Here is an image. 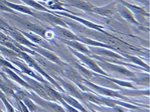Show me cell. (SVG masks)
Returning <instances> with one entry per match:
<instances>
[{"label":"cell","mask_w":150,"mask_h":112,"mask_svg":"<svg viewBox=\"0 0 150 112\" xmlns=\"http://www.w3.org/2000/svg\"><path fill=\"white\" fill-rule=\"evenodd\" d=\"M3 3L6 4L7 6L12 8V9H14L16 11H19V12H22L23 13L27 14L31 16H34L35 17V15L34 12H33L28 7L22 5H17L16 4L11 3V2H8L6 0H2Z\"/></svg>","instance_id":"cell-12"},{"label":"cell","mask_w":150,"mask_h":112,"mask_svg":"<svg viewBox=\"0 0 150 112\" xmlns=\"http://www.w3.org/2000/svg\"><path fill=\"white\" fill-rule=\"evenodd\" d=\"M0 99H1L3 103H4L7 112H15V110L13 107V105L11 104L10 101L8 99L7 97L6 96V94L1 90H0Z\"/></svg>","instance_id":"cell-19"},{"label":"cell","mask_w":150,"mask_h":112,"mask_svg":"<svg viewBox=\"0 0 150 112\" xmlns=\"http://www.w3.org/2000/svg\"><path fill=\"white\" fill-rule=\"evenodd\" d=\"M21 1L25 4L28 5L29 6L31 7L32 8H33L38 11L52 13V12L48 10L45 7L42 5L38 4V3L36 2L34 0H21Z\"/></svg>","instance_id":"cell-16"},{"label":"cell","mask_w":150,"mask_h":112,"mask_svg":"<svg viewBox=\"0 0 150 112\" xmlns=\"http://www.w3.org/2000/svg\"><path fill=\"white\" fill-rule=\"evenodd\" d=\"M87 97L88 99L91 101H93V102H96V103H100V101L98 99L96 98L94 96H90V95H88L86 96Z\"/></svg>","instance_id":"cell-32"},{"label":"cell","mask_w":150,"mask_h":112,"mask_svg":"<svg viewBox=\"0 0 150 112\" xmlns=\"http://www.w3.org/2000/svg\"><path fill=\"white\" fill-rule=\"evenodd\" d=\"M2 66H5V67H8L9 69H12L15 72H21V71L20 69L15 67L11 62L8 61V60L4 58L3 57H0V68Z\"/></svg>","instance_id":"cell-21"},{"label":"cell","mask_w":150,"mask_h":112,"mask_svg":"<svg viewBox=\"0 0 150 112\" xmlns=\"http://www.w3.org/2000/svg\"><path fill=\"white\" fill-rule=\"evenodd\" d=\"M97 89L100 90V92L106 95H110V96H116L118 97V94H117L115 93L114 92L112 91H109V90H103V89H99L97 87Z\"/></svg>","instance_id":"cell-30"},{"label":"cell","mask_w":150,"mask_h":112,"mask_svg":"<svg viewBox=\"0 0 150 112\" xmlns=\"http://www.w3.org/2000/svg\"><path fill=\"white\" fill-rule=\"evenodd\" d=\"M133 1L144 4H149V0H133Z\"/></svg>","instance_id":"cell-34"},{"label":"cell","mask_w":150,"mask_h":112,"mask_svg":"<svg viewBox=\"0 0 150 112\" xmlns=\"http://www.w3.org/2000/svg\"><path fill=\"white\" fill-rule=\"evenodd\" d=\"M116 9V3L114 2L101 7H94L93 11L100 15L110 16L115 13Z\"/></svg>","instance_id":"cell-10"},{"label":"cell","mask_w":150,"mask_h":112,"mask_svg":"<svg viewBox=\"0 0 150 112\" xmlns=\"http://www.w3.org/2000/svg\"><path fill=\"white\" fill-rule=\"evenodd\" d=\"M0 52L4 56V58H5L15 59L18 58H21V55L19 53L1 44H0Z\"/></svg>","instance_id":"cell-13"},{"label":"cell","mask_w":150,"mask_h":112,"mask_svg":"<svg viewBox=\"0 0 150 112\" xmlns=\"http://www.w3.org/2000/svg\"><path fill=\"white\" fill-rule=\"evenodd\" d=\"M74 66L76 68H78L80 71L82 73L86 75V76L88 77H91L92 76V73H91L89 72L88 70L85 69V68H83L82 66H81L79 65L78 63H74Z\"/></svg>","instance_id":"cell-27"},{"label":"cell","mask_w":150,"mask_h":112,"mask_svg":"<svg viewBox=\"0 0 150 112\" xmlns=\"http://www.w3.org/2000/svg\"><path fill=\"white\" fill-rule=\"evenodd\" d=\"M38 11V12H37L36 13H35V18L45 21L50 23L66 27L67 25L66 23H65L61 19L55 16L53 13Z\"/></svg>","instance_id":"cell-6"},{"label":"cell","mask_w":150,"mask_h":112,"mask_svg":"<svg viewBox=\"0 0 150 112\" xmlns=\"http://www.w3.org/2000/svg\"><path fill=\"white\" fill-rule=\"evenodd\" d=\"M132 60L134 61L135 63H137L141 65L142 66H145V65L144 64V63L143 62H142V61L140 60H139V59H138V58H132Z\"/></svg>","instance_id":"cell-33"},{"label":"cell","mask_w":150,"mask_h":112,"mask_svg":"<svg viewBox=\"0 0 150 112\" xmlns=\"http://www.w3.org/2000/svg\"><path fill=\"white\" fill-rule=\"evenodd\" d=\"M114 68L115 70L121 73L122 74L128 75V76H132V75H133V73H132L128 71V70L123 69V68L116 67H114Z\"/></svg>","instance_id":"cell-29"},{"label":"cell","mask_w":150,"mask_h":112,"mask_svg":"<svg viewBox=\"0 0 150 112\" xmlns=\"http://www.w3.org/2000/svg\"><path fill=\"white\" fill-rule=\"evenodd\" d=\"M6 59L19 67L20 70L22 73L26 74L31 77H33V78L38 80L42 84L48 83L42 77L36 74L32 70H31V67L29 66L21 58H18L15 59H7V58H6Z\"/></svg>","instance_id":"cell-3"},{"label":"cell","mask_w":150,"mask_h":112,"mask_svg":"<svg viewBox=\"0 0 150 112\" xmlns=\"http://www.w3.org/2000/svg\"><path fill=\"white\" fill-rule=\"evenodd\" d=\"M30 49L52 63L59 65L62 64V62L60 59L57 56L50 51L49 50L39 46L36 47H32Z\"/></svg>","instance_id":"cell-8"},{"label":"cell","mask_w":150,"mask_h":112,"mask_svg":"<svg viewBox=\"0 0 150 112\" xmlns=\"http://www.w3.org/2000/svg\"><path fill=\"white\" fill-rule=\"evenodd\" d=\"M25 37H27L30 42L35 44L36 45L42 47L45 49L51 50V48L49 44L46 42L45 39L38 35H36L30 31H24L22 30H18Z\"/></svg>","instance_id":"cell-5"},{"label":"cell","mask_w":150,"mask_h":112,"mask_svg":"<svg viewBox=\"0 0 150 112\" xmlns=\"http://www.w3.org/2000/svg\"><path fill=\"white\" fill-rule=\"evenodd\" d=\"M5 33L20 44L29 49H31L32 47H36L38 46V45L30 42L18 30L14 29L13 31H9Z\"/></svg>","instance_id":"cell-7"},{"label":"cell","mask_w":150,"mask_h":112,"mask_svg":"<svg viewBox=\"0 0 150 112\" xmlns=\"http://www.w3.org/2000/svg\"><path fill=\"white\" fill-rule=\"evenodd\" d=\"M0 10L7 12V13H10L13 14L14 15L16 14V13L14 11L13 9L8 7L6 4H4L3 1H2V0H0Z\"/></svg>","instance_id":"cell-25"},{"label":"cell","mask_w":150,"mask_h":112,"mask_svg":"<svg viewBox=\"0 0 150 112\" xmlns=\"http://www.w3.org/2000/svg\"><path fill=\"white\" fill-rule=\"evenodd\" d=\"M2 57L1 56H0V57Z\"/></svg>","instance_id":"cell-36"},{"label":"cell","mask_w":150,"mask_h":112,"mask_svg":"<svg viewBox=\"0 0 150 112\" xmlns=\"http://www.w3.org/2000/svg\"><path fill=\"white\" fill-rule=\"evenodd\" d=\"M19 54L21 55V58L29 66L33 68L34 70L39 73L40 74L42 75L47 80L51 83L55 85L57 87H59L57 82L50 76L46 72L43 70L42 66L34 59L32 56H30L27 52L21 51Z\"/></svg>","instance_id":"cell-2"},{"label":"cell","mask_w":150,"mask_h":112,"mask_svg":"<svg viewBox=\"0 0 150 112\" xmlns=\"http://www.w3.org/2000/svg\"><path fill=\"white\" fill-rule=\"evenodd\" d=\"M13 39L10 37L5 33H3L0 30V41L1 42H12Z\"/></svg>","instance_id":"cell-28"},{"label":"cell","mask_w":150,"mask_h":112,"mask_svg":"<svg viewBox=\"0 0 150 112\" xmlns=\"http://www.w3.org/2000/svg\"><path fill=\"white\" fill-rule=\"evenodd\" d=\"M120 13L126 20L133 23H137L129 10L125 7H122L120 9Z\"/></svg>","instance_id":"cell-20"},{"label":"cell","mask_w":150,"mask_h":112,"mask_svg":"<svg viewBox=\"0 0 150 112\" xmlns=\"http://www.w3.org/2000/svg\"><path fill=\"white\" fill-rule=\"evenodd\" d=\"M67 3L71 6L74 7L85 11H93L94 7L89 2L81 1V0H66Z\"/></svg>","instance_id":"cell-11"},{"label":"cell","mask_w":150,"mask_h":112,"mask_svg":"<svg viewBox=\"0 0 150 112\" xmlns=\"http://www.w3.org/2000/svg\"><path fill=\"white\" fill-rule=\"evenodd\" d=\"M56 13H57L59 14L62 15H65V16H67V17H70V18H72V19H74V20H76L79 21L81 22L84 23V24H86V25L88 26V27H90L93 28L98 29V30H100V31H102V30L101 29V28H102L101 27L96 26V25H94V24H93V23L89 22L87 21H86L85 20H83V19L78 18V17H75V16H73L72 15H71L70 14L64 13H59V12H57Z\"/></svg>","instance_id":"cell-17"},{"label":"cell","mask_w":150,"mask_h":112,"mask_svg":"<svg viewBox=\"0 0 150 112\" xmlns=\"http://www.w3.org/2000/svg\"><path fill=\"white\" fill-rule=\"evenodd\" d=\"M1 68L5 73H6L8 75L10 78L13 80V81L17 82L18 84L23 87L24 88H26L27 90H31L30 86L14 71L5 66H2L1 67Z\"/></svg>","instance_id":"cell-9"},{"label":"cell","mask_w":150,"mask_h":112,"mask_svg":"<svg viewBox=\"0 0 150 112\" xmlns=\"http://www.w3.org/2000/svg\"><path fill=\"white\" fill-rule=\"evenodd\" d=\"M80 57L83 60V61L86 63V64H87L91 69H93L95 71L97 72L100 73H102V74H105L103 72V71L99 68V66L96 64L93 61H92L91 59L89 58H86V57L82 56V55H80Z\"/></svg>","instance_id":"cell-18"},{"label":"cell","mask_w":150,"mask_h":112,"mask_svg":"<svg viewBox=\"0 0 150 112\" xmlns=\"http://www.w3.org/2000/svg\"><path fill=\"white\" fill-rule=\"evenodd\" d=\"M63 85L66 88L67 90H68L71 93L74 94L75 96H77V97H81L80 94L79 93V92L77 91L76 88L74 87L71 85L67 83H64Z\"/></svg>","instance_id":"cell-24"},{"label":"cell","mask_w":150,"mask_h":112,"mask_svg":"<svg viewBox=\"0 0 150 112\" xmlns=\"http://www.w3.org/2000/svg\"><path fill=\"white\" fill-rule=\"evenodd\" d=\"M42 84L46 90L47 94L52 99V100H58L62 103H64V100L61 95L57 91H55L49 85V83H43Z\"/></svg>","instance_id":"cell-14"},{"label":"cell","mask_w":150,"mask_h":112,"mask_svg":"<svg viewBox=\"0 0 150 112\" xmlns=\"http://www.w3.org/2000/svg\"><path fill=\"white\" fill-rule=\"evenodd\" d=\"M22 78L31 87V90L39 96L47 100H52L46 92L43 85L38 80L20 72H15Z\"/></svg>","instance_id":"cell-1"},{"label":"cell","mask_w":150,"mask_h":112,"mask_svg":"<svg viewBox=\"0 0 150 112\" xmlns=\"http://www.w3.org/2000/svg\"><path fill=\"white\" fill-rule=\"evenodd\" d=\"M0 29L4 31L5 33H6L9 31H13L14 29L0 18Z\"/></svg>","instance_id":"cell-23"},{"label":"cell","mask_w":150,"mask_h":112,"mask_svg":"<svg viewBox=\"0 0 150 112\" xmlns=\"http://www.w3.org/2000/svg\"><path fill=\"white\" fill-rule=\"evenodd\" d=\"M104 101L107 105L110 106H115V104L113 102H111V101H110L105 100Z\"/></svg>","instance_id":"cell-35"},{"label":"cell","mask_w":150,"mask_h":112,"mask_svg":"<svg viewBox=\"0 0 150 112\" xmlns=\"http://www.w3.org/2000/svg\"><path fill=\"white\" fill-rule=\"evenodd\" d=\"M63 98L67 102H69L71 105H73L74 106L77 107V108L81 109L82 111H85V109L83 108V107L74 99H72L71 97L67 96H64Z\"/></svg>","instance_id":"cell-22"},{"label":"cell","mask_w":150,"mask_h":112,"mask_svg":"<svg viewBox=\"0 0 150 112\" xmlns=\"http://www.w3.org/2000/svg\"><path fill=\"white\" fill-rule=\"evenodd\" d=\"M69 75L71 77L73 78L74 79H79V74L77 73V72L73 70H70L69 71Z\"/></svg>","instance_id":"cell-31"},{"label":"cell","mask_w":150,"mask_h":112,"mask_svg":"<svg viewBox=\"0 0 150 112\" xmlns=\"http://www.w3.org/2000/svg\"><path fill=\"white\" fill-rule=\"evenodd\" d=\"M15 20L17 22L21 24L24 27L26 28L28 31L33 32L36 35L42 37L43 38L45 37V33L47 30L38 24L30 22L27 20L21 19L19 17H15Z\"/></svg>","instance_id":"cell-4"},{"label":"cell","mask_w":150,"mask_h":112,"mask_svg":"<svg viewBox=\"0 0 150 112\" xmlns=\"http://www.w3.org/2000/svg\"><path fill=\"white\" fill-rule=\"evenodd\" d=\"M55 29H56V31L59 35L62 36L63 37H64L66 39H69V40H77L78 39V37L75 35H74L73 33L67 30L62 28L59 27H57Z\"/></svg>","instance_id":"cell-15"},{"label":"cell","mask_w":150,"mask_h":112,"mask_svg":"<svg viewBox=\"0 0 150 112\" xmlns=\"http://www.w3.org/2000/svg\"><path fill=\"white\" fill-rule=\"evenodd\" d=\"M68 43H69V44L70 45H71L73 47L76 48L77 49L79 50L82 52H86V53H88L89 52L86 48L82 46L81 44L78 43V42H68Z\"/></svg>","instance_id":"cell-26"}]
</instances>
